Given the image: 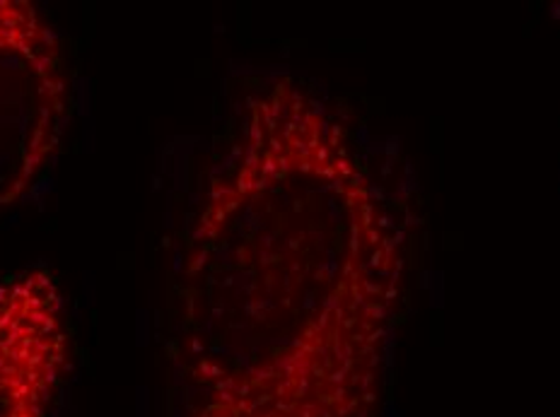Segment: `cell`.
<instances>
[{
    "instance_id": "6da1fadb",
    "label": "cell",
    "mask_w": 560,
    "mask_h": 417,
    "mask_svg": "<svg viewBox=\"0 0 560 417\" xmlns=\"http://www.w3.org/2000/svg\"><path fill=\"white\" fill-rule=\"evenodd\" d=\"M411 219L305 80L244 99L186 237L182 417H380Z\"/></svg>"
},
{
    "instance_id": "7a4b0ae2",
    "label": "cell",
    "mask_w": 560,
    "mask_h": 417,
    "mask_svg": "<svg viewBox=\"0 0 560 417\" xmlns=\"http://www.w3.org/2000/svg\"><path fill=\"white\" fill-rule=\"evenodd\" d=\"M68 111L70 80L56 27L30 0H0V217L49 171Z\"/></svg>"
},
{
    "instance_id": "3957f363",
    "label": "cell",
    "mask_w": 560,
    "mask_h": 417,
    "mask_svg": "<svg viewBox=\"0 0 560 417\" xmlns=\"http://www.w3.org/2000/svg\"><path fill=\"white\" fill-rule=\"evenodd\" d=\"M70 372V333L56 275L0 281V417H54Z\"/></svg>"
}]
</instances>
